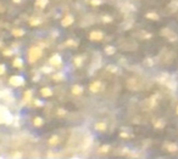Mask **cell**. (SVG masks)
I'll return each instance as SVG.
<instances>
[{
    "label": "cell",
    "instance_id": "obj_2",
    "mask_svg": "<svg viewBox=\"0 0 178 159\" xmlns=\"http://www.w3.org/2000/svg\"><path fill=\"white\" fill-rule=\"evenodd\" d=\"M89 38L94 41H100V40L104 39V33L100 31H93V32H90Z\"/></svg>",
    "mask_w": 178,
    "mask_h": 159
},
{
    "label": "cell",
    "instance_id": "obj_18",
    "mask_svg": "<svg viewBox=\"0 0 178 159\" xmlns=\"http://www.w3.org/2000/svg\"><path fill=\"white\" fill-rule=\"evenodd\" d=\"M46 4H48V0H38L37 1V5L40 6V7H44Z\"/></svg>",
    "mask_w": 178,
    "mask_h": 159
},
{
    "label": "cell",
    "instance_id": "obj_25",
    "mask_svg": "<svg viewBox=\"0 0 178 159\" xmlns=\"http://www.w3.org/2000/svg\"><path fill=\"white\" fill-rule=\"evenodd\" d=\"M58 113H59V114H62V116H63V114H65V111H63V109H59V111H58Z\"/></svg>",
    "mask_w": 178,
    "mask_h": 159
},
{
    "label": "cell",
    "instance_id": "obj_27",
    "mask_svg": "<svg viewBox=\"0 0 178 159\" xmlns=\"http://www.w3.org/2000/svg\"><path fill=\"white\" fill-rule=\"evenodd\" d=\"M121 136H122V137H127L128 135H127V134H123V132H122V134H121Z\"/></svg>",
    "mask_w": 178,
    "mask_h": 159
},
{
    "label": "cell",
    "instance_id": "obj_9",
    "mask_svg": "<svg viewBox=\"0 0 178 159\" xmlns=\"http://www.w3.org/2000/svg\"><path fill=\"white\" fill-rule=\"evenodd\" d=\"M48 143L50 145V146H56L58 143H59V137L56 136V135H54V136H51L49 141H48Z\"/></svg>",
    "mask_w": 178,
    "mask_h": 159
},
{
    "label": "cell",
    "instance_id": "obj_26",
    "mask_svg": "<svg viewBox=\"0 0 178 159\" xmlns=\"http://www.w3.org/2000/svg\"><path fill=\"white\" fill-rule=\"evenodd\" d=\"M4 54H5V55H11V54H12V51H10V50H9V51H5Z\"/></svg>",
    "mask_w": 178,
    "mask_h": 159
},
{
    "label": "cell",
    "instance_id": "obj_28",
    "mask_svg": "<svg viewBox=\"0 0 178 159\" xmlns=\"http://www.w3.org/2000/svg\"><path fill=\"white\" fill-rule=\"evenodd\" d=\"M14 1H15V2H20L21 0H14Z\"/></svg>",
    "mask_w": 178,
    "mask_h": 159
},
{
    "label": "cell",
    "instance_id": "obj_5",
    "mask_svg": "<svg viewBox=\"0 0 178 159\" xmlns=\"http://www.w3.org/2000/svg\"><path fill=\"white\" fill-rule=\"evenodd\" d=\"M72 22H73V17L68 15V16H66V17H65L63 20L61 21V24H62L63 27H67V26H70V24H71Z\"/></svg>",
    "mask_w": 178,
    "mask_h": 159
},
{
    "label": "cell",
    "instance_id": "obj_23",
    "mask_svg": "<svg viewBox=\"0 0 178 159\" xmlns=\"http://www.w3.org/2000/svg\"><path fill=\"white\" fill-rule=\"evenodd\" d=\"M61 77H62V74H56V75H54V79H55V80H61V79H62Z\"/></svg>",
    "mask_w": 178,
    "mask_h": 159
},
{
    "label": "cell",
    "instance_id": "obj_3",
    "mask_svg": "<svg viewBox=\"0 0 178 159\" xmlns=\"http://www.w3.org/2000/svg\"><path fill=\"white\" fill-rule=\"evenodd\" d=\"M9 83H10L11 85H14V86H19V85H22V84H23V79H22L21 77H19V75H14V77L10 78Z\"/></svg>",
    "mask_w": 178,
    "mask_h": 159
},
{
    "label": "cell",
    "instance_id": "obj_19",
    "mask_svg": "<svg viewBox=\"0 0 178 159\" xmlns=\"http://www.w3.org/2000/svg\"><path fill=\"white\" fill-rule=\"evenodd\" d=\"M163 126H165V124H163L162 120H158V121L155 123V128H158V129H161V128H163Z\"/></svg>",
    "mask_w": 178,
    "mask_h": 159
},
{
    "label": "cell",
    "instance_id": "obj_29",
    "mask_svg": "<svg viewBox=\"0 0 178 159\" xmlns=\"http://www.w3.org/2000/svg\"><path fill=\"white\" fill-rule=\"evenodd\" d=\"M177 114H178V107H177Z\"/></svg>",
    "mask_w": 178,
    "mask_h": 159
},
{
    "label": "cell",
    "instance_id": "obj_16",
    "mask_svg": "<svg viewBox=\"0 0 178 159\" xmlns=\"http://www.w3.org/2000/svg\"><path fill=\"white\" fill-rule=\"evenodd\" d=\"M105 52H106V54H109V55H112V54L115 52V47H112V46H107V47L105 49Z\"/></svg>",
    "mask_w": 178,
    "mask_h": 159
},
{
    "label": "cell",
    "instance_id": "obj_13",
    "mask_svg": "<svg viewBox=\"0 0 178 159\" xmlns=\"http://www.w3.org/2000/svg\"><path fill=\"white\" fill-rule=\"evenodd\" d=\"M33 123H34V125H36V126H41L44 121H43V119H41L40 117H37V118L34 119V121H33Z\"/></svg>",
    "mask_w": 178,
    "mask_h": 159
},
{
    "label": "cell",
    "instance_id": "obj_15",
    "mask_svg": "<svg viewBox=\"0 0 178 159\" xmlns=\"http://www.w3.org/2000/svg\"><path fill=\"white\" fill-rule=\"evenodd\" d=\"M39 23H40L39 18H31V20H29V24H31V26H38Z\"/></svg>",
    "mask_w": 178,
    "mask_h": 159
},
{
    "label": "cell",
    "instance_id": "obj_30",
    "mask_svg": "<svg viewBox=\"0 0 178 159\" xmlns=\"http://www.w3.org/2000/svg\"><path fill=\"white\" fill-rule=\"evenodd\" d=\"M0 45H1V43H0Z\"/></svg>",
    "mask_w": 178,
    "mask_h": 159
},
{
    "label": "cell",
    "instance_id": "obj_12",
    "mask_svg": "<svg viewBox=\"0 0 178 159\" xmlns=\"http://www.w3.org/2000/svg\"><path fill=\"white\" fill-rule=\"evenodd\" d=\"M12 34L15 37H22L24 34V31L23 29H12Z\"/></svg>",
    "mask_w": 178,
    "mask_h": 159
},
{
    "label": "cell",
    "instance_id": "obj_24",
    "mask_svg": "<svg viewBox=\"0 0 178 159\" xmlns=\"http://www.w3.org/2000/svg\"><path fill=\"white\" fill-rule=\"evenodd\" d=\"M100 151H101V152H107V151H109V147H107V146H106V147H102Z\"/></svg>",
    "mask_w": 178,
    "mask_h": 159
},
{
    "label": "cell",
    "instance_id": "obj_17",
    "mask_svg": "<svg viewBox=\"0 0 178 159\" xmlns=\"http://www.w3.org/2000/svg\"><path fill=\"white\" fill-rule=\"evenodd\" d=\"M22 64H23V62H22L21 59H15V61H14V66L15 67H22Z\"/></svg>",
    "mask_w": 178,
    "mask_h": 159
},
{
    "label": "cell",
    "instance_id": "obj_6",
    "mask_svg": "<svg viewBox=\"0 0 178 159\" xmlns=\"http://www.w3.org/2000/svg\"><path fill=\"white\" fill-rule=\"evenodd\" d=\"M40 92H41V95H43L44 97H50V96L53 95V91H51L49 88H43V89L40 90Z\"/></svg>",
    "mask_w": 178,
    "mask_h": 159
},
{
    "label": "cell",
    "instance_id": "obj_1",
    "mask_svg": "<svg viewBox=\"0 0 178 159\" xmlns=\"http://www.w3.org/2000/svg\"><path fill=\"white\" fill-rule=\"evenodd\" d=\"M40 56H41V49L36 47V46H33V47L29 49V51H28V59H29L31 63H34Z\"/></svg>",
    "mask_w": 178,
    "mask_h": 159
},
{
    "label": "cell",
    "instance_id": "obj_7",
    "mask_svg": "<svg viewBox=\"0 0 178 159\" xmlns=\"http://www.w3.org/2000/svg\"><path fill=\"white\" fill-rule=\"evenodd\" d=\"M82 92H83V88H82V86L75 85V86L72 88V94H73V95H82Z\"/></svg>",
    "mask_w": 178,
    "mask_h": 159
},
{
    "label": "cell",
    "instance_id": "obj_10",
    "mask_svg": "<svg viewBox=\"0 0 178 159\" xmlns=\"http://www.w3.org/2000/svg\"><path fill=\"white\" fill-rule=\"evenodd\" d=\"M95 129L98 131H105L106 130V124L105 123H97L95 124Z\"/></svg>",
    "mask_w": 178,
    "mask_h": 159
},
{
    "label": "cell",
    "instance_id": "obj_22",
    "mask_svg": "<svg viewBox=\"0 0 178 159\" xmlns=\"http://www.w3.org/2000/svg\"><path fill=\"white\" fill-rule=\"evenodd\" d=\"M5 73V66L4 64H0V75Z\"/></svg>",
    "mask_w": 178,
    "mask_h": 159
},
{
    "label": "cell",
    "instance_id": "obj_8",
    "mask_svg": "<svg viewBox=\"0 0 178 159\" xmlns=\"http://www.w3.org/2000/svg\"><path fill=\"white\" fill-rule=\"evenodd\" d=\"M49 62H50V64H53V66H58V64L61 63V59H60V56H53V57L49 60Z\"/></svg>",
    "mask_w": 178,
    "mask_h": 159
},
{
    "label": "cell",
    "instance_id": "obj_11",
    "mask_svg": "<svg viewBox=\"0 0 178 159\" xmlns=\"http://www.w3.org/2000/svg\"><path fill=\"white\" fill-rule=\"evenodd\" d=\"M146 18H151L153 21H158V15L155 14V12H149V14H146Z\"/></svg>",
    "mask_w": 178,
    "mask_h": 159
},
{
    "label": "cell",
    "instance_id": "obj_14",
    "mask_svg": "<svg viewBox=\"0 0 178 159\" xmlns=\"http://www.w3.org/2000/svg\"><path fill=\"white\" fill-rule=\"evenodd\" d=\"M167 151H168V152H176V151H177V146H176V145H172V143H171V145H167Z\"/></svg>",
    "mask_w": 178,
    "mask_h": 159
},
{
    "label": "cell",
    "instance_id": "obj_20",
    "mask_svg": "<svg viewBox=\"0 0 178 159\" xmlns=\"http://www.w3.org/2000/svg\"><path fill=\"white\" fill-rule=\"evenodd\" d=\"M75 63H76V66H80L82 64V57H76L75 59Z\"/></svg>",
    "mask_w": 178,
    "mask_h": 159
},
{
    "label": "cell",
    "instance_id": "obj_21",
    "mask_svg": "<svg viewBox=\"0 0 178 159\" xmlns=\"http://www.w3.org/2000/svg\"><path fill=\"white\" fill-rule=\"evenodd\" d=\"M66 45H77V43H75L72 39H70L66 41Z\"/></svg>",
    "mask_w": 178,
    "mask_h": 159
},
{
    "label": "cell",
    "instance_id": "obj_4",
    "mask_svg": "<svg viewBox=\"0 0 178 159\" xmlns=\"http://www.w3.org/2000/svg\"><path fill=\"white\" fill-rule=\"evenodd\" d=\"M100 89H101V83L100 81H94V83H92L89 85V90L92 92H98Z\"/></svg>",
    "mask_w": 178,
    "mask_h": 159
}]
</instances>
